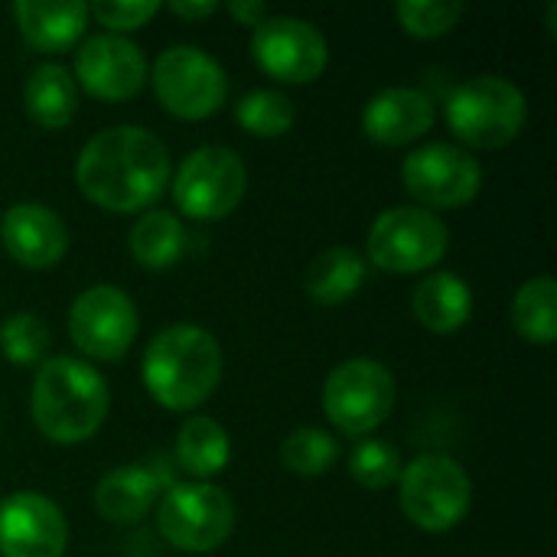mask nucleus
I'll return each instance as SVG.
<instances>
[{
	"label": "nucleus",
	"mask_w": 557,
	"mask_h": 557,
	"mask_svg": "<svg viewBox=\"0 0 557 557\" xmlns=\"http://www.w3.org/2000/svg\"><path fill=\"white\" fill-rule=\"evenodd\" d=\"M173 176L166 144L137 124H114L85 140L75 163V183L88 202L104 212L134 215L153 209Z\"/></svg>",
	"instance_id": "1"
},
{
	"label": "nucleus",
	"mask_w": 557,
	"mask_h": 557,
	"mask_svg": "<svg viewBox=\"0 0 557 557\" xmlns=\"http://www.w3.org/2000/svg\"><path fill=\"white\" fill-rule=\"evenodd\" d=\"M111 411L104 375L78 356H49L29 385V418L36 431L62 447L85 444Z\"/></svg>",
	"instance_id": "2"
},
{
	"label": "nucleus",
	"mask_w": 557,
	"mask_h": 557,
	"mask_svg": "<svg viewBox=\"0 0 557 557\" xmlns=\"http://www.w3.org/2000/svg\"><path fill=\"white\" fill-rule=\"evenodd\" d=\"M225 372V352L219 339L196 323H173L160 330L140 362V379L150 398L166 411H196L206 405Z\"/></svg>",
	"instance_id": "3"
},
{
	"label": "nucleus",
	"mask_w": 557,
	"mask_h": 557,
	"mask_svg": "<svg viewBox=\"0 0 557 557\" xmlns=\"http://www.w3.org/2000/svg\"><path fill=\"white\" fill-rule=\"evenodd\" d=\"M444 121L460 144L476 150H499L525 131L529 98L506 75H473L447 95Z\"/></svg>",
	"instance_id": "4"
},
{
	"label": "nucleus",
	"mask_w": 557,
	"mask_h": 557,
	"mask_svg": "<svg viewBox=\"0 0 557 557\" xmlns=\"http://www.w3.org/2000/svg\"><path fill=\"white\" fill-rule=\"evenodd\" d=\"M401 516L428 535L454 532L473 509V480L447 454H424L398 476Z\"/></svg>",
	"instance_id": "5"
},
{
	"label": "nucleus",
	"mask_w": 557,
	"mask_h": 557,
	"mask_svg": "<svg viewBox=\"0 0 557 557\" xmlns=\"http://www.w3.org/2000/svg\"><path fill=\"white\" fill-rule=\"evenodd\" d=\"M398 385L385 362L369 356H352L330 369L320 405L330 424L346 437H369L375 434L395 411Z\"/></svg>",
	"instance_id": "6"
},
{
	"label": "nucleus",
	"mask_w": 557,
	"mask_h": 557,
	"mask_svg": "<svg viewBox=\"0 0 557 557\" xmlns=\"http://www.w3.org/2000/svg\"><path fill=\"white\" fill-rule=\"evenodd\" d=\"M450 228L421 206H392L369 225L366 264L385 274H424L447 258Z\"/></svg>",
	"instance_id": "7"
},
{
	"label": "nucleus",
	"mask_w": 557,
	"mask_h": 557,
	"mask_svg": "<svg viewBox=\"0 0 557 557\" xmlns=\"http://www.w3.org/2000/svg\"><path fill=\"white\" fill-rule=\"evenodd\" d=\"M170 193L186 219H228L248 193L245 160L225 144H202L183 157V163L170 176Z\"/></svg>",
	"instance_id": "8"
},
{
	"label": "nucleus",
	"mask_w": 557,
	"mask_h": 557,
	"mask_svg": "<svg viewBox=\"0 0 557 557\" xmlns=\"http://www.w3.org/2000/svg\"><path fill=\"white\" fill-rule=\"evenodd\" d=\"M150 82L160 108L180 121H206L228 98V75L219 59L189 42L166 46L150 69Z\"/></svg>",
	"instance_id": "9"
},
{
	"label": "nucleus",
	"mask_w": 557,
	"mask_h": 557,
	"mask_svg": "<svg viewBox=\"0 0 557 557\" xmlns=\"http://www.w3.org/2000/svg\"><path fill=\"white\" fill-rule=\"evenodd\" d=\"M160 535L186 555L219 552L235 529V503L215 483H173L157 506Z\"/></svg>",
	"instance_id": "10"
},
{
	"label": "nucleus",
	"mask_w": 557,
	"mask_h": 557,
	"mask_svg": "<svg viewBox=\"0 0 557 557\" xmlns=\"http://www.w3.org/2000/svg\"><path fill=\"white\" fill-rule=\"evenodd\" d=\"M401 183L428 212H450L470 206L483 189L480 160L447 140H431L401 160Z\"/></svg>",
	"instance_id": "11"
},
{
	"label": "nucleus",
	"mask_w": 557,
	"mask_h": 557,
	"mask_svg": "<svg viewBox=\"0 0 557 557\" xmlns=\"http://www.w3.org/2000/svg\"><path fill=\"white\" fill-rule=\"evenodd\" d=\"M137 333H140L137 304L114 284H91L69 307V339L85 356V362L124 359Z\"/></svg>",
	"instance_id": "12"
},
{
	"label": "nucleus",
	"mask_w": 557,
	"mask_h": 557,
	"mask_svg": "<svg viewBox=\"0 0 557 557\" xmlns=\"http://www.w3.org/2000/svg\"><path fill=\"white\" fill-rule=\"evenodd\" d=\"M251 55L264 75L284 85H310L330 65V42L310 20L271 13L251 29Z\"/></svg>",
	"instance_id": "13"
},
{
	"label": "nucleus",
	"mask_w": 557,
	"mask_h": 557,
	"mask_svg": "<svg viewBox=\"0 0 557 557\" xmlns=\"http://www.w3.org/2000/svg\"><path fill=\"white\" fill-rule=\"evenodd\" d=\"M72 78L98 101H131L147 82V55L127 36L95 33L75 46Z\"/></svg>",
	"instance_id": "14"
},
{
	"label": "nucleus",
	"mask_w": 557,
	"mask_h": 557,
	"mask_svg": "<svg viewBox=\"0 0 557 557\" xmlns=\"http://www.w3.org/2000/svg\"><path fill=\"white\" fill-rule=\"evenodd\" d=\"M69 548L65 512L36 490L0 499V557H62Z\"/></svg>",
	"instance_id": "15"
},
{
	"label": "nucleus",
	"mask_w": 557,
	"mask_h": 557,
	"mask_svg": "<svg viewBox=\"0 0 557 557\" xmlns=\"http://www.w3.org/2000/svg\"><path fill=\"white\" fill-rule=\"evenodd\" d=\"M3 251L26 271H49L69 251V228L62 215L42 202H16L0 219Z\"/></svg>",
	"instance_id": "16"
},
{
	"label": "nucleus",
	"mask_w": 557,
	"mask_h": 557,
	"mask_svg": "<svg viewBox=\"0 0 557 557\" xmlns=\"http://www.w3.org/2000/svg\"><path fill=\"white\" fill-rule=\"evenodd\" d=\"M437 121L434 98L411 85L375 91L362 108V134L379 147H405L421 140Z\"/></svg>",
	"instance_id": "17"
},
{
	"label": "nucleus",
	"mask_w": 557,
	"mask_h": 557,
	"mask_svg": "<svg viewBox=\"0 0 557 557\" xmlns=\"http://www.w3.org/2000/svg\"><path fill=\"white\" fill-rule=\"evenodd\" d=\"M13 20L29 49L55 55L85 39L88 3H82V0H16Z\"/></svg>",
	"instance_id": "18"
},
{
	"label": "nucleus",
	"mask_w": 557,
	"mask_h": 557,
	"mask_svg": "<svg viewBox=\"0 0 557 557\" xmlns=\"http://www.w3.org/2000/svg\"><path fill=\"white\" fill-rule=\"evenodd\" d=\"M166 483L170 480L147 463H124L98 480L95 509L111 525H134L160 503Z\"/></svg>",
	"instance_id": "19"
},
{
	"label": "nucleus",
	"mask_w": 557,
	"mask_h": 557,
	"mask_svg": "<svg viewBox=\"0 0 557 557\" xmlns=\"http://www.w3.org/2000/svg\"><path fill=\"white\" fill-rule=\"evenodd\" d=\"M411 310H414V320L428 333L447 336V333H457V330H463L470 323V317H473V290L460 274L434 271L414 287Z\"/></svg>",
	"instance_id": "20"
},
{
	"label": "nucleus",
	"mask_w": 557,
	"mask_h": 557,
	"mask_svg": "<svg viewBox=\"0 0 557 557\" xmlns=\"http://www.w3.org/2000/svg\"><path fill=\"white\" fill-rule=\"evenodd\" d=\"M26 117L42 131H62L78 111V85L62 62H42L23 85Z\"/></svg>",
	"instance_id": "21"
},
{
	"label": "nucleus",
	"mask_w": 557,
	"mask_h": 557,
	"mask_svg": "<svg viewBox=\"0 0 557 557\" xmlns=\"http://www.w3.org/2000/svg\"><path fill=\"white\" fill-rule=\"evenodd\" d=\"M366 277H369V264H366L362 251H356L349 245H333V248L313 255V261L307 264L304 294L320 307H339L362 290Z\"/></svg>",
	"instance_id": "22"
},
{
	"label": "nucleus",
	"mask_w": 557,
	"mask_h": 557,
	"mask_svg": "<svg viewBox=\"0 0 557 557\" xmlns=\"http://www.w3.org/2000/svg\"><path fill=\"white\" fill-rule=\"evenodd\" d=\"M173 454H176L180 470H186L193 483H209L232 463V441H228V431L215 418L189 414L176 431Z\"/></svg>",
	"instance_id": "23"
},
{
	"label": "nucleus",
	"mask_w": 557,
	"mask_h": 557,
	"mask_svg": "<svg viewBox=\"0 0 557 557\" xmlns=\"http://www.w3.org/2000/svg\"><path fill=\"white\" fill-rule=\"evenodd\" d=\"M131 258L144 271H166L186 255V228L166 209H147L127 235Z\"/></svg>",
	"instance_id": "24"
},
{
	"label": "nucleus",
	"mask_w": 557,
	"mask_h": 557,
	"mask_svg": "<svg viewBox=\"0 0 557 557\" xmlns=\"http://www.w3.org/2000/svg\"><path fill=\"white\" fill-rule=\"evenodd\" d=\"M512 330L532 346H555L557 339V281L552 274L529 277L512 297Z\"/></svg>",
	"instance_id": "25"
},
{
	"label": "nucleus",
	"mask_w": 557,
	"mask_h": 557,
	"mask_svg": "<svg viewBox=\"0 0 557 557\" xmlns=\"http://www.w3.org/2000/svg\"><path fill=\"white\" fill-rule=\"evenodd\" d=\"M235 121L251 137L277 140L290 134L297 121V108L281 88H251L235 101Z\"/></svg>",
	"instance_id": "26"
},
{
	"label": "nucleus",
	"mask_w": 557,
	"mask_h": 557,
	"mask_svg": "<svg viewBox=\"0 0 557 557\" xmlns=\"http://www.w3.org/2000/svg\"><path fill=\"white\" fill-rule=\"evenodd\" d=\"M339 460V441L323 428H297L281 441V463L294 476L317 480Z\"/></svg>",
	"instance_id": "27"
},
{
	"label": "nucleus",
	"mask_w": 557,
	"mask_h": 557,
	"mask_svg": "<svg viewBox=\"0 0 557 557\" xmlns=\"http://www.w3.org/2000/svg\"><path fill=\"white\" fill-rule=\"evenodd\" d=\"M49 343H52V333H49L46 320L29 313V310L10 313L0 323V356L16 369H29V366L46 362Z\"/></svg>",
	"instance_id": "28"
},
{
	"label": "nucleus",
	"mask_w": 557,
	"mask_h": 557,
	"mask_svg": "<svg viewBox=\"0 0 557 557\" xmlns=\"http://www.w3.org/2000/svg\"><path fill=\"white\" fill-rule=\"evenodd\" d=\"M401 470H405V463H401V454L392 441L362 437L349 450V476L362 490H388L398 483Z\"/></svg>",
	"instance_id": "29"
},
{
	"label": "nucleus",
	"mask_w": 557,
	"mask_h": 557,
	"mask_svg": "<svg viewBox=\"0 0 557 557\" xmlns=\"http://www.w3.org/2000/svg\"><path fill=\"white\" fill-rule=\"evenodd\" d=\"M463 13H467L463 0H401V3H395L398 26L414 39L447 36L463 20Z\"/></svg>",
	"instance_id": "30"
},
{
	"label": "nucleus",
	"mask_w": 557,
	"mask_h": 557,
	"mask_svg": "<svg viewBox=\"0 0 557 557\" xmlns=\"http://www.w3.org/2000/svg\"><path fill=\"white\" fill-rule=\"evenodd\" d=\"M160 10L163 7L157 0H95V3H88V16L98 20L114 36L147 26Z\"/></svg>",
	"instance_id": "31"
},
{
	"label": "nucleus",
	"mask_w": 557,
	"mask_h": 557,
	"mask_svg": "<svg viewBox=\"0 0 557 557\" xmlns=\"http://www.w3.org/2000/svg\"><path fill=\"white\" fill-rule=\"evenodd\" d=\"M228 13H232V20L235 23H242V26H261L268 16H271V7L268 3H261V0H232L228 7H225Z\"/></svg>",
	"instance_id": "32"
},
{
	"label": "nucleus",
	"mask_w": 557,
	"mask_h": 557,
	"mask_svg": "<svg viewBox=\"0 0 557 557\" xmlns=\"http://www.w3.org/2000/svg\"><path fill=\"white\" fill-rule=\"evenodd\" d=\"M166 10L176 13L180 20H193L196 23V20H209L219 10V3L215 0H170Z\"/></svg>",
	"instance_id": "33"
},
{
	"label": "nucleus",
	"mask_w": 557,
	"mask_h": 557,
	"mask_svg": "<svg viewBox=\"0 0 557 557\" xmlns=\"http://www.w3.org/2000/svg\"><path fill=\"white\" fill-rule=\"evenodd\" d=\"M545 23H548V36H557V0L548 3V16H545Z\"/></svg>",
	"instance_id": "34"
}]
</instances>
